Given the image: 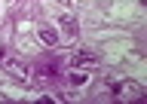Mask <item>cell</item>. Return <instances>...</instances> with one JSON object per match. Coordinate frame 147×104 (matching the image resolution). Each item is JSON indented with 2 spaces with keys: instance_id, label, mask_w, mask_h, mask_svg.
Segmentation results:
<instances>
[{
  "instance_id": "obj_1",
  "label": "cell",
  "mask_w": 147,
  "mask_h": 104,
  "mask_svg": "<svg viewBox=\"0 0 147 104\" xmlns=\"http://www.w3.org/2000/svg\"><path fill=\"white\" fill-rule=\"evenodd\" d=\"M113 98L117 101H138L141 95H144V86L135 83V80H119V83H113Z\"/></svg>"
},
{
  "instance_id": "obj_2",
  "label": "cell",
  "mask_w": 147,
  "mask_h": 104,
  "mask_svg": "<svg viewBox=\"0 0 147 104\" xmlns=\"http://www.w3.org/2000/svg\"><path fill=\"white\" fill-rule=\"evenodd\" d=\"M0 64L6 67V74L9 76H16V80H28L31 76V67L22 61V58H16V55H9V52H3V58H0Z\"/></svg>"
},
{
  "instance_id": "obj_3",
  "label": "cell",
  "mask_w": 147,
  "mask_h": 104,
  "mask_svg": "<svg viewBox=\"0 0 147 104\" xmlns=\"http://www.w3.org/2000/svg\"><path fill=\"white\" fill-rule=\"evenodd\" d=\"M98 64V52L95 49H77L71 55V67L74 70H83V67H95Z\"/></svg>"
},
{
  "instance_id": "obj_4",
  "label": "cell",
  "mask_w": 147,
  "mask_h": 104,
  "mask_svg": "<svg viewBox=\"0 0 147 104\" xmlns=\"http://www.w3.org/2000/svg\"><path fill=\"white\" fill-rule=\"evenodd\" d=\"M37 37H40L43 46H55V43H58V31L49 28V25H40V28H37Z\"/></svg>"
},
{
  "instance_id": "obj_5",
  "label": "cell",
  "mask_w": 147,
  "mask_h": 104,
  "mask_svg": "<svg viewBox=\"0 0 147 104\" xmlns=\"http://www.w3.org/2000/svg\"><path fill=\"white\" fill-rule=\"evenodd\" d=\"M61 31H64V34H71V37L77 34V21H74V15H64V19H61Z\"/></svg>"
},
{
  "instance_id": "obj_6",
  "label": "cell",
  "mask_w": 147,
  "mask_h": 104,
  "mask_svg": "<svg viewBox=\"0 0 147 104\" xmlns=\"http://www.w3.org/2000/svg\"><path fill=\"white\" fill-rule=\"evenodd\" d=\"M86 80H89V74H86V70H80V74H71V83H74V86H83Z\"/></svg>"
}]
</instances>
